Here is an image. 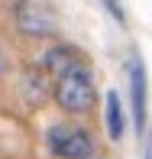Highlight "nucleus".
<instances>
[{
    "instance_id": "obj_2",
    "label": "nucleus",
    "mask_w": 152,
    "mask_h": 159,
    "mask_svg": "<svg viewBox=\"0 0 152 159\" xmlns=\"http://www.w3.org/2000/svg\"><path fill=\"white\" fill-rule=\"evenodd\" d=\"M16 30L33 39H46V36L59 33V10L52 0H16Z\"/></svg>"
},
{
    "instance_id": "obj_4",
    "label": "nucleus",
    "mask_w": 152,
    "mask_h": 159,
    "mask_svg": "<svg viewBox=\"0 0 152 159\" xmlns=\"http://www.w3.org/2000/svg\"><path fill=\"white\" fill-rule=\"evenodd\" d=\"M146 68L139 59H129V98H133V120L136 130L146 133Z\"/></svg>"
},
{
    "instance_id": "obj_8",
    "label": "nucleus",
    "mask_w": 152,
    "mask_h": 159,
    "mask_svg": "<svg viewBox=\"0 0 152 159\" xmlns=\"http://www.w3.org/2000/svg\"><path fill=\"white\" fill-rule=\"evenodd\" d=\"M0 71H3V55H0Z\"/></svg>"
},
{
    "instance_id": "obj_6",
    "label": "nucleus",
    "mask_w": 152,
    "mask_h": 159,
    "mask_svg": "<svg viewBox=\"0 0 152 159\" xmlns=\"http://www.w3.org/2000/svg\"><path fill=\"white\" fill-rule=\"evenodd\" d=\"M100 3H104V10L110 13V16L117 20V23H123V20H126V16H123V7H120V0H100Z\"/></svg>"
},
{
    "instance_id": "obj_5",
    "label": "nucleus",
    "mask_w": 152,
    "mask_h": 159,
    "mask_svg": "<svg viewBox=\"0 0 152 159\" xmlns=\"http://www.w3.org/2000/svg\"><path fill=\"white\" fill-rule=\"evenodd\" d=\"M107 130H110L113 140H120V136L126 133V117H123V104H120L117 91L107 94Z\"/></svg>"
},
{
    "instance_id": "obj_1",
    "label": "nucleus",
    "mask_w": 152,
    "mask_h": 159,
    "mask_svg": "<svg viewBox=\"0 0 152 159\" xmlns=\"http://www.w3.org/2000/svg\"><path fill=\"white\" fill-rule=\"evenodd\" d=\"M52 98L65 114H88L97 104V88H94V75L88 62H75L71 68H65L62 75L52 78Z\"/></svg>"
},
{
    "instance_id": "obj_3",
    "label": "nucleus",
    "mask_w": 152,
    "mask_h": 159,
    "mask_svg": "<svg viewBox=\"0 0 152 159\" xmlns=\"http://www.w3.org/2000/svg\"><path fill=\"white\" fill-rule=\"evenodd\" d=\"M49 149L59 159H94V140L84 127L59 124L49 130Z\"/></svg>"
},
{
    "instance_id": "obj_7",
    "label": "nucleus",
    "mask_w": 152,
    "mask_h": 159,
    "mask_svg": "<svg viewBox=\"0 0 152 159\" xmlns=\"http://www.w3.org/2000/svg\"><path fill=\"white\" fill-rule=\"evenodd\" d=\"M146 159H152V136H149V149H146Z\"/></svg>"
}]
</instances>
